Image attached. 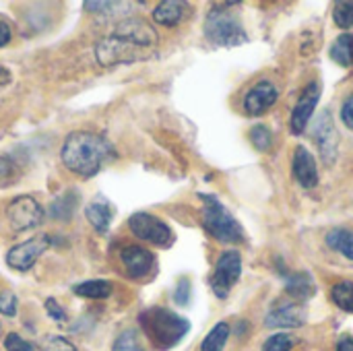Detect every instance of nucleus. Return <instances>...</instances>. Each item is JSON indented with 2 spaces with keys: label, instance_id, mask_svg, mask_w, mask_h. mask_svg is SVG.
<instances>
[{
  "label": "nucleus",
  "instance_id": "28",
  "mask_svg": "<svg viewBox=\"0 0 353 351\" xmlns=\"http://www.w3.org/2000/svg\"><path fill=\"white\" fill-rule=\"evenodd\" d=\"M112 351H143V348H141L139 337H137L134 331H124V333L116 339L114 350Z\"/></svg>",
  "mask_w": 353,
  "mask_h": 351
},
{
  "label": "nucleus",
  "instance_id": "33",
  "mask_svg": "<svg viewBox=\"0 0 353 351\" xmlns=\"http://www.w3.org/2000/svg\"><path fill=\"white\" fill-rule=\"evenodd\" d=\"M43 351H77V350H74V345H72L70 341H66V339H62V337H50V339H46V343H43Z\"/></svg>",
  "mask_w": 353,
  "mask_h": 351
},
{
  "label": "nucleus",
  "instance_id": "27",
  "mask_svg": "<svg viewBox=\"0 0 353 351\" xmlns=\"http://www.w3.org/2000/svg\"><path fill=\"white\" fill-rule=\"evenodd\" d=\"M292 348H294V337H290L288 333H279L265 341L263 351H290Z\"/></svg>",
  "mask_w": 353,
  "mask_h": 351
},
{
  "label": "nucleus",
  "instance_id": "22",
  "mask_svg": "<svg viewBox=\"0 0 353 351\" xmlns=\"http://www.w3.org/2000/svg\"><path fill=\"white\" fill-rule=\"evenodd\" d=\"M228 337H230V325L228 323H217L211 333L205 337L201 351H223L225 343H228Z\"/></svg>",
  "mask_w": 353,
  "mask_h": 351
},
{
  "label": "nucleus",
  "instance_id": "24",
  "mask_svg": "<svg viewBox=\"0 0 353 351\" xmlns=\"http://www.w3.org/2000/svg\"><path fill=\"white\" fill-rule=\"evenodd\" d=\"M333 302L343 308L345 312H353V283L352 281H341L337 285H333Z\"/></svg>",
  "mask_w": 353,
  "mask_h": 351
},
{
  "label": "nucleus",
  "instance_id": "8",
  "mask_svg": "<svg viewBox=\"0 0 353 351\" xmlns=\"http://www.w3.org/2000/svg\"><path fill=\"white\" fill-rule=\"evenodd\" d=\"M128 228L139 240H145V242H151L157 246H168L172 242L170 228L151 213H134L128 219Z\"/></svg>",
  "mask_w": 353,
  "mask_h": 351
},
{
  "label": "nucleus",
  "instance_id": "37",
  "mask_svg": "<svg viewBox=\"0 0 353 351\" xmlns=\"http://www.w3.org/2000/svg\"><path fill=\"white\" fill-rule=\"evenodd\" d=\"M337 351H353V339L352 337H343L337 343Z\"/></svg>",
  "mask_w": 353,
  "mask_h": 351
},
{
  "label": "nucleus",
  "instance_id": "21",
  "mask_svg": "<svg viewBox=\"0 0 353 351\" xmlns=\"http://www.w3.org/2000/svg\"><path fill=\"white\" fill-rule=\"evenodd\" d=\"M74 294L83 296V298H91V300H103V298L112 296V285L103 279H93V281L79 283L74 288Z\"/></svg>",
  "mask_w": 353,
  "mask_h": 351
},
{
  "label": "nucleus",
  "instance_id": "1",
  "mask_svg": "<svg viewBox=\"0 0 353 351\" xmlns=\"http://www.w3.org/2000/svg\"><path fill=\"white\" fill-rule=\"evenodd\" d=\"M112 155V145L103 137L89 130H77L68 134L60 151V159L66 170L83 178L95 176Z\"/></svg>",
  "mask_w": 353,
  "mask_h": 351
},
{
  "label": "nucleus",
  "instance_id": "31",
  "mask_svg": "<svg viewBox=\"0 0 353 351\" xmlns=\"http://www.w3.org/2000/svg\"><path fill=\"white\" fill-rule=\"evenodd\" d=\"M14 178H17V176H14V166H12V161L0 155V186H8Z\"/></svg>",
  "mask_w": 353,
  "mask_h": 351
},
{
  "label": "nucleus",
  "instance_id": "17",
  "mask_svg": "<svg viewBox=\"0 0 353 351\" xmlns=\"http://www.w3.org/2000/svg\"><path fill=\"white\" fill-rule=\"evenodd\" d=\"M184 14V4L178 2V0H165V2H159L153 10V19L155 23L159 25H165V27H174L180 23Z\"/></svg>",
  "mask_w": 353,
  "mask_h": 351
},
{
  "label": "nucleus",
  "instance_id": "12",
  "mask_svg": "<svg viewBox=\"0 0 353 351\" xmlns=\"http://www.w3.org/2000/svg\"><path fill=\"white\" fill-rule=\"evenodd\" d=\"M120 261L126 269V273L130 277H145L151 273L153 269V263H155V257L143 248V246H137V244H128L120 250Z\"/></svg>",
  "mask_w": 353,
  "mask_h": 351
},
{
  "label": "nucleus",
  "instance_id": "35",
  "mask_svg": "<svg viewBox=\"0 0 353 351\" xmlns=\"http://www.w3.org/2000/svg\"><path fill=\"white\" fill-rule=\"evenodd\" d=\"M341 120H343L345 126H350L353 130V93L345 99V103L341 108Z\"/></svg>",
  "mask_w": 353,
  "mask_h": 351
},
{
  "label": "nucleus",
  "instance_id": "13",
  "mask_svg": "<svg viewBox=\"0 0 353 351\" xmlns=\"http://www.w3.org/2000/svg\"><path fill=\"white\" fill-rule=\"evenodd\" d=\"M279 97V91L273 83L269 81H261L256 83L244 97V110L250 114V116H261L265 114Z\"/></svg>",
  "mask_w": 353,
  "mask_h": 351
},
{
  "label": "nucleus",
  "instance_id": "34",
  "mask_svg": "<svg viewBox=\"0 0 353 351\" xmlns=\"http://www.w3.org/2000/svg\"><path fill=\"white\" fill-rule=\"evenodd\" d=\"M46 310H48V314L54 319V321H58V323H62V321H66V312L60 308V304L56 302V300H46Z\"/></svg>",
  "mask_w": 353,
  "mask_h": 351
},
{
  "label": "nucleus",
  "instance_id": "11",
  "mask_svg": "<svg viewBox=\"0 0 353 351\" xmlns=\"http://www.w3.org/2000/svg\"><path fill=\"white\" fill-rule=\"evenodd\" d=\"M316 143H319V149L325 157L327 163H333L335 161V155H337V145H339V134L335 130V122L331 118L329 112H325L319 120H316V126L312 130Z\"/></svg>",
  "mask_w": 353,
  "mask_h": 351
},
{
  "label": "nucleus",
  "instance_id": "20",
  "mask_svg": "<svg viewBox=\"0 0 353 351\" xmlns=\"http://www.w3.org/2000/svg\"><path fill=\"white\" fill-rule=\"evenodd\" d=\"M331 58L343 66V68H350L353 66V35L352 33H343L337 37V41L333 43L331 48Z\"/></svg>",
  "mask_w": 353,
  "mask_h": 351
},
{
  "label": "nucleus",
  "instance_id": "7",
  "mask_svg": "<svg viewBox=\"0 0 353 351\" xmlns=\"http://www.w3.org/2000/svg\"><path fill=\"white\" fill-rule=\"evenodd\" d=\"M6 217L14 232H27V230L41 225L43 209L33 197L23 194V197H17L14 201H10V205L6 207Z\"/></svg>",
  "mask_w": 353,
  "mask_h": 351
},
{
  "label": "nucleus",
  "instance_id": "10",
  "mask_svg": "<svg viewBox=\"0 0 353 351\" xmlns=\"http://www.w3.org/2000/svg\"><path fill=\"white\" fill-rule=\"evenodd\" d=\"M321 99V85L319 83H310L304 93L300 95L294 112H292V120H290V126H292V132L294 134H302L316 110V103Z\"/></svg>",
  "mask_w": 353,
  "mask_h": 351
},
{
  "label": "nucleus",
  "instance_id": "30",
  "mask_svg": "<svg viewBox=\"0 0 353 351\" xmlns=\"http://www.w3.org/2000/svg\"><path fill=\"white\" fill-rule=\"evenodd\" d=\"M4 348H6V351H35L29 341H25V339H23V337H19L17 333L6 335V339H4Z\"/></svg>",
  "mask_w": 353,
  "mask_h": 351
},
{
  "label": "nucleus",
  "instance_id": "19",
  "mask_svg": "<svg viewBox=\"0 0 353 351\" xmlns=\"http://www.w3.org/2000/svg\"><path fill=\"white\" fill-rule=\"evenodd\" d=\"M327 244L329 248L337 250L345 259L353 261V232L345 228H335L327 234Z\"/></svg>",
  "mask_w": 353,
  "mask_h": 351
},
{
  "label": "nucleus",
  "instance_id": "6",
  "mask_svg": "<svg viewBox=\"0 0 353 351\" xmlns=\"http://www.w3.org/2000/svg\"><path fill=\"white\" fill-rule=\"evenodd\" d=\"M242 275V257L238 250H228L219 257L213 277H211V288L217 298H228L230 290L240 281Z\"/></svg>",
  "mask_w": 353,
  "mask_h": 351
},
{
  "label": "nucleus",
  "instance_id": "2",
  "mask_svg": "<svg viewBox=\"0 0 353 351\" xmlns=\"http://www.w3.org/2000/svg\"><path fill=\"white\" fill-rule=\"evenodd\" d=\"M141 325H143V331L147 333V337L159 350L174 348L178 341H182V337L190 329V323L186 319H182L176 312L161 308V306H153V308L145 310L141 314Z\"/></svg>",
  "mask_w": 353,
  "mask_h": 351
},
{
  "label": "nucleus",
  "instance_id": "14",
  "mask_svg": "<svg viewBox=\"0 0 353 351\" xmlns=\"http://www.w3.org/2000/svg\"><path fill=\"white\" fill-rule=\"evenodd\" d=\"M306 323V310L300 304H277L265 319L269 329H298Z\"/></svg>",
  "mask_w": 353,
  "mask_h": 351
},
{
  "label": "nucleus",
  "instance_id": "32",
  "mask_svg": "<svg viewBox=\"0 0 353 351\" xmlns=\"http://www.w3.org/2000/svg\"><path fill=\"white\" fill-rule=\"evenodd\" d=\"M174 300H176V304H180V306H186V304H188V300H190V281H188L186 277L178 281Z\"/></svg>",
  "mask_w": 353,
  "mask_h": 351
},
{
  "label": "nucleus",
  "instance_id": "25",
  "mask_svg": "<svg viewBox=\"0 0 353 351\" xmlns=\"http://www.w3.org/2000/svg\"><path fill=\"white\" fill-rule=\"evenodd\" d=\"M333 19L339 27L347 29L353 25V0H341L335 4V10H333Z\"/></svg>",
  "mask_w": 353,
  "mask_h": 351
},
{
  "label": "nucleus",
  "instance_id": "4",
  "mask_svg": "<svg viewBox=\"0 0 353 351\" xmlns=\"http://www.w3.org/2000/svg\"><path fill=\"white\" fill-rule=\"evenodd\" d=\"M205 35L217 46H242L248 41L240 21L228 10L213 8L205 21Z\"/></svg>",
  "mask_w": 353,
  "mask_h": 351
},
{
  "label": "nucleus",
  "instance_id": "38",
  "mask_svg": "<svg viewBox=\"0 0 353 351\" xmlns=\"http://www.w3.org/2000/svg\"><path fill=\"white\" fill-rule=\"evenodd\" d=\"M8 81H10V72L4 66H0V83H8Z\"/></svg>",
  "mask_w": 353,
  "mask_h": 351
},
{
  "label": "nucleus",
  "instance_id": "18",
  "mask_svg": "<svg viewBox=\"0 0 353 351\" xmlns=\"http://www.w3.org/2000/svg\"><path fill=\"white\" fill-rule=\"evenodd\" d=\"M314 292H316V288H314V281L308 273H294L288 277V294L292 298L302 302V300L312 298Z\"/></svg>",
  "mask_w": 353,
  "mask_h": 351
},
{
  "label": "nucleus",
  "instance_id": "26",
  "mask_svg": "<svg viewBox=\"0 0 353 351\" xmlns=\"http://www.w3.org/2000/svg\"><path fill=\"white\" fill-rule=\"evenodd\" d=\"M250 141H252V145H254L259 151H267V149L273 145V134H271V130H269L265 124H256V126L250 130Z\"/></svg>",
  "mask_w": 353,
  "mask_h": 351
},
{
  "label": "nucleus",
  "instance_id": "23",
  "mask_svg": "<svg viewBox=\"0 0 353 351\" xmlns=\"http://www.w3.org/2000/svg\"><path fill=\"white\" fill-rule=\"evenodd\" d=\"M74 207H77V197H74L72 192H66V194L58 197V199L52 203L50 215L56 217V219H68V217L72 215Z\"/></svg>",
  "mask_w": 353,
  "mask_h": 351
},
{
  "label": "nucleus",
  "instance_id": "5",
  "mask_svg": "<svg viewBox=\"0 0 353 351\" xmlns=\"http://www.w3.org/2000/svg\"><path fill=\"white\" fill-rule=\"evenodd\" d=\"M95 56L99 60V64L110 66V64H120V62H134V60H143L147 56V50H143L141 46L132 43L126 37L120 35H110L105 39H101L95 48Z\"/></svg>",
  "mask_w": 353,
  "mask_h": 351
},
{
  "label": "nucleus",
  "instance_id": "15",
  "mask_svg": "<svg viewBox=\"0 0 353 351\" xmlns=\"http://www.w3.org/2000/svg\"><path fill=\"white\" fill-rule=\"evenodd\" d=\"M292 172L296 182L302 188H314L319 184V170H316V161L312 157V153L306 147H296L294 151V161H292Z\"/></svg>",
  "mask_w": 353,
  "mask_h": 351
},
{
  "label": "nucleus",
  "instance_id": "29",
  "mask_svg": "<svg viewBox=\"0 0 353 351\" xmlns=\"http://www.w3.org/2000/svg\"><path fill=\"white\" fill-rule=\"evenodd\" d=\"M0 312L6 317H14L17 312V298L8 290H0Z\"/></svg>",
  "mask_w": 353,
  "mask_h": 351
},
{
  "label": "nucleus",
  "instance_id": "3",
  "mask_svg": "<svg viewBox=\"0 0 353 351\" xmlns=\"http://www.w3.org/2000/svg\"><path fill=\"white\" fill-rule=\"evenodd\" d=\"M205 207H203V223L205 230L223 244H236L242 242L244 234L240 223L234 219V215L211 194H201Z\"/></svg>",
  "mask_w": 353,
  "mask_h": 351
},
{
  "label": "nucleus",
  "instance_id": "9",
  "mask_svg": "<svg viewBox=\"0 0 353 351\" xmlns=\"http://www.w3.org/2000/svg\"><path fill=\"white\" fill-rule=\"evenodd\" d=\"M50 246V236L41 234L37 238H31L23 244H17L8 250L6 254V263L10 269H17V271H29L35 261L46 252V248Z\"/></svg>",
  "mask_w": 353,
  "mask_h": 351
},
{
  "label": "nucleus",
  "instance_id": "36",
  "mask_svg": "<svg viewBox=\"0 0 353 351\" xmlns=\"http://www.w3.org/2000/svg\"><path fill=\"white\" fill-rule=\"evenodd\" d=\"M8 41H10V27L0 21V48L6 46Z\"/></svg>",
  "mask_w": 353,
  "mask_h": 351
},
{
  "label": "nucleus",
  "instance_id": "16",
  "mask_svg": "<svg viewBox=\"0 0 353 351\" xmlns=\"http://www.w3.org/2000/svg\"><path fill=\"white\" fill-rule=\"evenodd\" d=\"M85 215L89 219V223L93 225L95 232L105 234L110 230L112 217H114V207L110 205L108 199L103 197H95L87 207H85Z\"/></svg>",
  "mask_w": 353,
  "mask_h": 351
}]
</instances>
